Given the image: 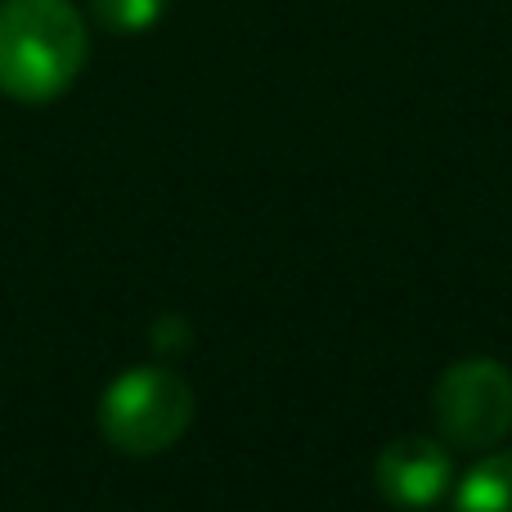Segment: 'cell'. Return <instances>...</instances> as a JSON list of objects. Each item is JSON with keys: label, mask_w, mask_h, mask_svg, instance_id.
<instances>
[{"label": "cell", "mask_w": 512, "mask_h": 512, "mask_svg": "<svg viewBox=\"0 0 512 512\" xmlns=\"http://www.w3.org/2000/svg\"><path fill=\"white\" fill-rule=\"evenodd\" d=\"M86 50L72 0H0V95L50 104L81 77Z\"/></svg>", "instance_id": "obj_1"}, {"label": "cell", "mask_w": 512, "mask_h": 512, "mask_svg": "<svg viewBox=\"0 0 512 512\" xmlns=\"http://www.w3.org/2000/svg\"><path fill=\"white\" fill-rule=\"evenodd\" d=\"M194 423V391L180 373L140 364L99 396V432L122 454H162Z\"/></svg>", "instance_id": "obj_2"}, {"label": "cell", "mask_w": 512, "mask_h": 512, "mask_svg": "<svg viewBox=\"0 0 512 512\" xmlns=\"http://www.w3.org/2000/svg\"><path fill=\"white\" fill-rule=\"evenodd\" d=\"M436 427L459 450H495L512 432V373L499 360H459L432 391Z\"/></svg>", "instance_id": "obj_3"}, {"label": "cell", "mask_w": 512, "mask_h": 512, "mask_svg": "<svg viewBox=\"0 0 512 512\" xmlns=\"http://www.w3.org/2000/svg\"><path fill=\"white\" fill-rule=\"evenodd\" d=\"M373 481H378L382 499L396 508H432L436 499L450 490L454 468L450 454L432 436H400L373 463Z\"/></svg>", "instance_id": "obj_4"}, {"label": "cell", "mask_w": 512, "mask_h": 512, "mask_svg": "<svg viewBox=\"0 0 512 512\" xmlns=\"http://www.w3.org/2000/svg\"><path fill=\"white\" fill-rule=\"evenodd\" d=\"M459 512H512V450L490 454L463 477Z\"/></svg>", "instance_id": "obj_5"}, {"label": "cell", "mask_w": 512, "mask_h": 512, "mask_svg": "<svg viewBox=\"0 0 512 512\" xmlns=\"http://www.w3.org/2000/svg\"><path fill=\"white\" fill-rule=\"evenodd\" d=\"M167 5L171 0H90L99 23L122 36H140V32H149V27H158Z\"/></svg>", "instance_id": "obj_6"}]
</instances>
